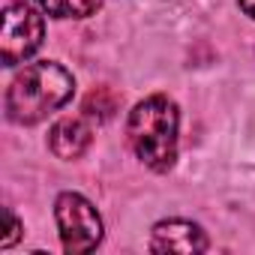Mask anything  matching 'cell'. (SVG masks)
Returning <instances> with one entry per match:
<instances>
[{"mask_svg": "<svg viewBox=\"0 0 255 255\" xmlns=\"http://www.w3.org/2000/svg\"><path fill=\"white\" fill-rule=\"evenodd\" d=\"M75 81L72 75L51 60H39L24 66L6 90V117L21 126H33L45 120L51 111L72 99Z\"/></svg>", "mask_w": 255, "mask_h": 255, "instance_id": "cell-1", "label": "cell"}, {"mask_svg": "<svg viewBox=\"0 0 255 255\" xmlns=\"http://www.w3.org/2000/svg\"><path fill=\"white\" fill-rule=\"evenodd\" d=\"M129 144L135 156L153 168L168 171L177 159V105L168 96H147L129 114Z\"/></svg>", "mask_w": 255, "mask_h": 255, "instance_id": "cell-2", "label": "cell"}, {"mask_svg": "<svg viewBox=\"0 0 255 255\" xmlns=\"http://www.w3.org/2000/svg\"><path fill=\"white\" fill-rule=\"evenodd\" d=\"M54 216L60 225V240L69 255H84L99 246L102 240V219L96 207L78 195V192H63L54 204Z\"/></svg>", "mask_w": 255, "mask_h": 255, "instance_id": "cell-3", "label": "cell"}, {"mask_svg": "<svg viewBox=\"0 0 255 255\" xmlns=\"http://www.w3.org/2000/svg\"><path fill=\"white\" fill-rule=\"evenodd\" d=\"M42 15L30 3H9L3 9V30H0V54L3 66L24 63L42 45Z\"/></svg>", "mask_w": 255, "mask_h": 255, "instance_id": "cell-4", "label": "cell"}, {"mask_svg": "<svg viewBox=\"0 0 255 255\" xmlns=\"http://www.w3.org/2000/svg\"><path fill=\"white\" fill-rule=\"evenodd\" d=\"M207 246L210 243H207L204 231L186 219L159 222L150 237V252H204Z\"/></svg>", "mask_w": 255, "mask_h": 255, "instance_id": "cell-5", "label": "cell"}, {"mask_svg": "<svg viewBox=\"0 0 255 255\" xmlns=\"http://www.w3.org/2000/svg\"><path fill=\"white\" fill-rule=\"evenodd\" d=\"M48 144L57 159H78L90 147V126L78 117H63L51 126Z\"/></svg>", "mask_w": 255, "mask_h": 255, "instance_id": "cell-6", "label": "cell"}, {"mask_svg": "<svg viewBox=\"0 0 255 255\" xmlns=\"http://www.w3.org/2000/svg\"><path fill=\"white\" fill-rule=\"evenodd\" d=\"M84 114L90 117V120H96V123H105V120H111L114 114H117V108H120V96L111 90V87H96V90H90L87 96H84Z\"/></svg>", "mask_w": 255, "mask_h": 255, "instance_id": "cell-7", "label": "cell"}, {"mask_svg": "<svg viewBox=\"0 0 255 255\" xmlns=\"http://www.w3.org/2000/svg\"><path fill=\"white\" fill-rule=\"evenodd\" d=\"M36 3L54 18H87L102 6V0H36Z\"/></svg>", "mask_w": 255, "mask_h": 255, "instance_id": "cell-8", "label": "cell"}, {"mask_svg": "<svg viewBox=\"0 0 255 255\" xmlns=\"http://www.w3.org/2000/svg\"><path fill=\"white\" fill-rule=\"evenodd\" d=\"M6 216H9V234L3 237V240H0V246H3V249H9L15 240H18V231H21V225H18V219H15V213L12 210H6Z\"/></svg>", "mask_w": 255, "mask_h": 255, "instance_id": "cell-9", "label": "cell"}, {"mask_svg": "<svg viewBox=\"0 0 255 255\" xmlns=\"http://www.w3.org/2000/svg\"><path fill=\"white\" fill-rule=\"evenodd\" d=\"M237 3H240V9H243L249 18H255V0H237Z\"/></svg>", "mask_w": 255, "mask_h": 255, "instance_id": "cell-10", "label": "cell"}]
</instances>
